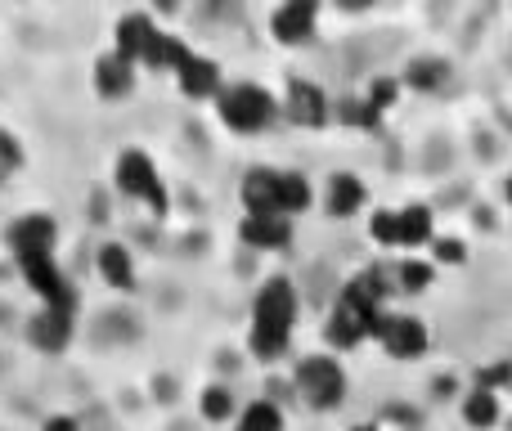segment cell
<instances>
[{"mask_svg":"<svg viewBox=\"0 0 512 431\" xmlns=\"http://www.w3.org/2000/svg\"><path fill=\"white\" fill-rule=\"evenodd\" d=\"M292 238V220L288 216H248L243 220V243L261 247V252H274Z\"/></svg>","mask_w":512,"mask_h":431,"instance_id":"14","label":"cell"},{"mask_svg":"<svg viewBox=\"0 0 512 431\" xmlns=\"http://www.w3.org/2000/svg\"><path fill=\"white\" fill-rule=\"evenodd\" d=\"M113 180L117 189H122L126 198H135V203H144L149 212H167V185H162L158 167H153V158L144 149H126L122 158H117L113 167Z\"/></svg>","mask_w":512,"mask_h":431,"instance_id":"3","label":"cell"},{"mask_svg":"<svg viewBox=\"0 0 512 431\" xmlns=\"http://www.w3.org/2000/svg\"><path fill=\"white\" fill-rule=\"evenodd\" d=\"M342 122H351V126H373V122H378V113L369 108V99H346V104H342Z\"/></svg>","mask_w":512,"mask_h":431,"instance_id":"26","label":"cell"},{"mask_svg":"<svg viewBox=\"0 0 512 431\" xmlns=\"http://www.w3.org/2000/svg\"><path fill=\"white\" fill-rule=\"evenodd\" d=\"M18 167H23V149H18V140L9 131H0V180Z\"/></svg>","mask_w":512,"mask_h":431,"instance_id":"25","label":"cell"},{"mask_svg":"<svg viewBox=\"0 0 512 431\" xmlns=\"http://www.w3.org/2000/svg\"><path fill=\"white\" fill-rule=\"evenodd\" d=\"M292 319H297V292H292L288 279H270L252 301V337L248 342L261 360H274V355L288 351Z\"/></svg>","mask_w":512,"mask_h":431,"instance_id":"1","label":"cell"},{"mask_svg":"<svg viewBox=\"0 0 512 431\" xmlns=\"http://www.w3.org/2000/svg\"><path fill=\"white\" fill-rule=\"evenodd\" d=\"M216 113H221V122L230 126L234 135H256L274 122L279 104H274V95L261 90L256 81H234V86H225L221 95H216Z\"/></svg>","mask_w":512,"mask_h":431,"instance_id":"2","label":"cell"},{"mask_svg":"<svg viewBox=\"0 0 512 431\" xmlns=\"http://www.w3.org/2000/svg\"><path fill=\"white\" fill-rule=\"evenodd\" d=\"M463 418H468L472 427H490L499 418V400H495V391L490 387H477L468 396V405H463Z\"/></svg>","mask_w":512,"mask_h":431,"instance_id":"20","label":"cell"},{"mask_svg":"<svg viewBox=\"0 0 512 431\" xmlns=\"http://www.w3.org/2000/svg\"><path fill=\"white\" fill-rule=\"evenodd\" d=\"M176 86H180V95L185 99H216L225 90L221 86V63L189 50V59L176 68Z\"/></svg>","mask_w":512,"mask_h":431,"instance_id":"6","label":"cell"},{"mask_svg":"<svg viewBox=\"0 0 512 431\" xmlns=\"http://www.w3.org/2000/svg\"><path fill=\"white\" fill-rule=\"evenodd\" d=\"M445 63L441 59H418V63H409V86H423V90H436L445 81Z\"/></svg>","mask_w":512,"mask_h":431,"instance_id":"21","label":"cell"},{"mask_svg":"<svg viewBox=\"0 0 512 431\" xmlns=\"http://www.w3.org/2000/svg\"><path fill=\"white\" fill-rule=\"evenodd\" d=\"M436 256H441V261H463V243L459 238H441V243H436Z\"/></svg>","mask_w":512,"mask_h":431,"instance_id":"28","label":"cell"},{"mask_svg":"<svg viewBox=\"0 0 512 431\" xmlns=\"http://www.w3.org/2000/svg\"><path fill=\"white\" fill-rule=\"evenodd\" d=\"M158 32H162V27H153V18H149V14L131 9V14L117 18V41H113V50L122 54V59H131L135 68H140L144 54H149V45H153V36H158Z\"/></svg>","mask_w":512,"mask_h":431,"instance_id":"7","label":"cell"},{"mask_svg":"<svg viewBox=\"0 0 512 431\" xmlns=\"http://www.w3.org/2000/svg\"><path fill=\"white\" fill-rule=\"evenodd\" d=\"M9 247L14 256H54V220L50 216H23L14 229H9Z\"/></svg>","mask_w":512,"mask_h":431,"instance_id":"12","label":"cell"},{"mask_svg":"<svg viewBox=\"0 0 512 431\" xmlns=\"http://www.w3.org/2000/svg\"><path fill=\"white\" fill-rule=\"evenodd\" d=\"M230 409H234V400H230V391L225 387H207L203 391V418L221 423V418H230Z\"/></svg>","mask_w":512,"mask_h":431,"instance_id":"23","label":"cell"},{"mask_svg":"<svg viewBox=\"0 0 512 431\" xmlns=\"http://www.w3.org/2000/svg\"><path fill=\"white\" fill-rule=\"evenodd\" d=\"M364 203V185L355 176H333L328 180V212L333 216H355Z\"/></svg>","mask_w":512,"mask_h":431,"instance_id":"16","label":"cell"},{"mask_svg":"<svg viewBox=\"0 0 512 431\" xmlns=\"http://www.w3.org/2000/svg\"><path fill=\"white\" fill-rule=\"evenodd\" d=\"M283 113H288L297 126H324L328 122V99H324V90L310 86V81H292L288 99H283Z\"/></svg>","mask_w":512,"mask_h":431,"instance_id":"10","label":"cell"},{"mask_svg":"<svg viewBox=\"0 0 512 431\" xmlns=\"http://www.w3.org/2000/svg\"><path fill=\"white\" fill-rule=\"evenodd\" d=\"M360 431H369V427H360Z\"/></svg>","mask_w":512,"mask_h":431,"instance_id":"31","label":"cell"},{"mask_svg":"<svg viewBox=\"0 0 512 431\" xmlns=\"http://www.w3.org/2000/svg\"><path fill=\"white\" fill-rule=\"evenodd\" d=\"M391 99H396V81L382 77V81H373V86H369V108H373V113H382Z\"/></svg>","mask_w":512,"mask_h":431,"instance_id":"27","label":"cell"},{"mask_svg":"<svg viewBox=\"0 0 512 431\" xmlns=\"http://www.w3.org/2000/svg\"><path fill=\"white\" fill-rule=\"evenodd\" d=\"M131 86H135V63L122 59L117 50L99 54L95 59V90L99 95L104 99H126L131 95Z\"/></svg>","mask_w":512,"mask_h":431,"instance_id":"11","label":"cell"},{"mask_svg":"<svg viewBox=\"0 0 512 431\" xmlns=\"http://www.w3.org/2000/svg\"><path fill=\"white\" fill-rule=\"evenodd\" d=\"M396 279H400V288H405V292H423L427 283H432V270H427L423 261H405L396 270Z\"/></svg>","mask_w":512,"mask_h":431,"instance_id":"24","label":"cell"},{"mask_svg":"<svg viewBox=\"0 0 512 431\" xmlns=\"http://www.w3.org/2000/svg\"><path fill=\"white\" fill-rule=\"evenodd\" d=\"M508 198H512V180H508Z\"/></svg>","mask_w":512,"mask_h":431,"instance_id":"30","label":"cell"},{"mask_svg":"<svg viewBox=\"0 0 512 431\" xmlns=\"http://www.w3.org/2000/svg\"><path fill=\"white\" fill-rule=\"evenodd\" d=\"M297 391L310 400L315 409H333L342 405L346 396V373L337 360H328V355H310V360L297 364Z\"/></svg>","mask_w":512,"mask_h":431,"instance_id":"4","label":"cell"},{"mask_svg":"<svg viewBox=\"0 0 512 431\" xmlns=\"http://www.w3.org/2000/svg\"><path fill=\"white\" fill-rule=\"evenodd\" d=\"M27 337H32L41 351H59L72 337V310H41V315L32 319V328H27Z\"/></svg>","mask_w":512,"mask_h":431,"instance_id":"15","label":"cell"},{"mask_svg":"<svg viewBox=\"0 0 512 431\" xmlns=\"http://www.w3.org/2000/svg\"><path fill=\"white\" fill-rule=\"evenodd\" d=\"M400 216V247H418L432 238V212L427 207H405Z\"/></svg>","mask_w":512,"mask_h":431,"instance_id":"18","label":"cell"},{"mask_svg":"<svg viewBox=\"0 0 512 431\" xmlns=\"http://www.w3.org/2000/svg\"><path fill=\"white\" fill-rule=\"evenodd\" d=\"M369 234L378 238V243H387V247H400V216L396 212H373Z\"/></svg>","mask_w":512,"mask_h":431,"instance_id":"22","label":"cell"},{"mask_svg":"<svg viewBox=\"0 0 512 431\" xmlns=\"http://www.w3.org/2000/svg\"><path fill=\"white\" fill-rule=\"evenodd\" d=\"M270 27H274V41H283V45H306L310 36H315V5H310V0H292V5L274 9Z\"/></svg>","mask_w":512,"mask_h":431,"instance_id":"9","label":"cell"},{"mask_svg":"<svg viewBox=\"0 0 512 431\" xmlns=\"http://www.w3.org/2000/svg\"><path fill=\"white\" fill-rule=\"evenodd\" d=\"M234 431H283V418H279V409H274L270 400H256V405H248L239 414V427Z\"/></svg>","mask_w":512,"mask_h":431,"instance_id":"19","label":"cell"},{"mask_svg":"<svg viewBox=\"0 0 512 431\" xmlns=\"http://www.w3.org/2000/svg\"><path fill=\"white\" fill-rule=\"evenodd\" d=\"M243 207L248 216H279V171L274 167H252L243 176Z\"/></svg>","mask_w":512,"mask_h":431,"instance_id":"8","label":"cell"},{"mask_svg":"<svg viewBox=\"0 0 512 431\" xmlns=\"http://www.w3.org/2000/svg\"><path fill=\"white\" fill-rule=\"evenodd\" d=\"M45 431H81V427H77V418H63L59 414V418H50V423H45Z\"/></svg>","mask_w":512,"mask_h":431,"instance_id":"29","label":"cell"},{"mask_svg":"<svg viewBox=\"0 0 512 431\" xmlns=\"http://www.w3.org/2000/svg\"><path fill=\"white\" fill-rule=\"evenodd\" d=\"M373 337H378L396 360H414V355L427 351V328L409 315H382L378 328H373Z\"/></svg>","mask_w":512,"mask_h":431,"instance_id":"5","label":"cell"},{"mask_svg":"<svg viewBox=\"0 0 512 431\" xmlns=\"http://www.w3.org/2000/svg\"><path fill=\"white\" fill-rule=\"evenodd\" d=\"M95 265H99V274H104L108 288H117V292H135V256L126 252L122 243H104V247H99Z\"/></svg>","mask_w":512,"mask_h":431,"instance_id":"13","label":"cell"},{"mask_svg":"<svg viewBox=\"0 0 512 431\" xmlns=\"http://www.w3.org/2000/svg\"><path fill=\"white\" fill-rule=\"evenodd\" d=\"M310 207V185L306 176H297V171H279V216H297Z\"/></svg>","mask_w":512,"mask_h":431,"instance_id":"17","label":"cell"}]
</instances>
